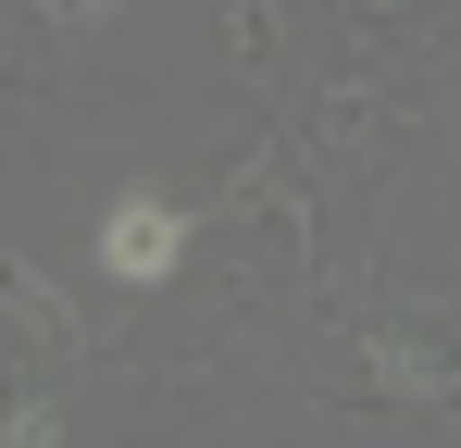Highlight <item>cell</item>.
<instances>
[{
  "mask_svg": "<svg viewBox=\"0 0 461 448\" xmlns=\"http://www.w3.org/2000/svg\"><path fill=\"white\" fill-rule=\"evenodd\" d=\"M100 262H113L125 287H162V274L187 262V224L162 212V200H113V224H100Z\"/></svg>",
  "mask_w": 461,
  "mask_h": 448,
  "instance_id": "6da1fadb",
  "label": "cell"
}]
</instances>
